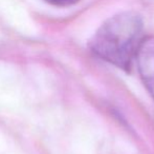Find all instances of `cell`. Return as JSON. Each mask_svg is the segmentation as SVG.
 Returning <instances> with one entry per match:
<instances>
[{
  "label": "cell",
  "mask_w": 154,
  "mask_h": 154,
  "mask_svg": "<svg viewBox=\"0 0 154 154\" xmlns=\"http://www.w3.org/2000/svg\"><path fill=\"white\" fill-rule=\"evenodd\" d=\"M144 38L140 15L123 12L108 18L97 29L90 40V49L102 60L129 72Z\"/></svg>",
  "instance_id": "cell-1"
},
{
  "label": "cell",
  "mask_w": 154,
  "mask_h": 154,
  "mask_svg": "<svg viewBox=\"0 0 154 154\" xmlns=\"http://www.w3.org/2000/svg\"><path fill=\"white\" fill-rule=\"evenodd\" d=\"M137 72L144 87L154 99V37H145L135 57Z\"/></svg>",
  "instance_id": "cell-2"
},
{
  "label": "cell",
  "mask_w": 154,
  "mask_h": 154,
  "mask_svg": "<svg viewBox=\"0 0 154 154\" xmlns=\"http://www.w3.org/2000/svg\"><path fill=\"white\" fill-rule=\"evenodd\" d=\"M44 1L54 6L66 8V6H70V5H73V4L78 3L80 0H44Z\"/></svg>",
  "instance_id": "cell-3"
}]
</instances>
